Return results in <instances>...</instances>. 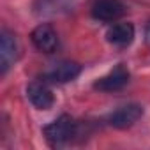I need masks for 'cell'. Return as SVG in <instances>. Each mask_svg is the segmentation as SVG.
<instances>
[{
	"label": "cell",
	"mask_w": 150,
	"mask_h": 150,
	"mask_svg": "<svg viewBox=\"0 0 150 150\" xmlns=\"http://www.w3.org/2000/svg\"><path fill=\"white\" fill-rule=\"evenodd\" d=\"M42 134L51 146H62L78 134V122L71 115H60L42 127Z\"/></svg>",
	"instance_id": "6da1fadb"
},
{
	"label": "cell",
	"mask_w": 150,
	"mask_h": 150,
	"mask_svg": "<svg viewBox=\"0 0 150 150\" xmlns=\"http://www.w3.org/2000/svg\"><path fill=\"white\" fill-rule=\"evenodd\" d=\"M145 110L141 104L138 103H129V104H124L120 108H117L115 111H111L106 118L108 125L115 127V129H127L131 125H134L141 117H143Z\"/></svg>",
	"instance_id": "7a4b0ae2"
},
{
	"label": "cell",
	"mask_w": 150,
	"mask_h": 150,
	"mask_svg": "<svg viewBox=\"0 0 150 150\" xmlns=\"http://www.w3.org/2000/svg\"><path fill=\"white\" fill-rule=\"evenodd\" d=\"M20 55V46L13 32L4 28L0 32V74H7L11 65L18 60Z\"/></svg>",
	"instance_id": "3957f363"
},
{
	"label": "cell",
	"mask_w": 150,
	"mask_h": 150,
	"mask_svg": "<svg viewBox=\"0 0 150 150\" xmlns=\"http://www.w3.org/2000/svg\"><path fill=\"white\" fill-rule=\"evenodd\" d=\"M129 78H131V74H129L127 67L122 65V64H118L108 74L101 76L94 83V88L99 90V92H117V90H122L129 83Z\"/></svg>",
	"instance_id": "277c9868"
},
{
	"label": "cell",
	"mask_w": 150,
	"mask_h": 150,
	"mask_svg": "<svg viewBox=\"0 0 150 150\" xmlns=\"http://www.w3.org/2000/svg\"><path fill=\"white\" fill-rule=\"evenodd\" d=\"M81 74V65L78 62H71V60H64L58 64H53L46 72H44V80L50 83H67L76 80Z\"/></svg>",
	"instance_id": "5b68a950"
},
{
	"label": "cell",
	"mask_w": 150,
	"mask_h": 150,
	"mask_svg": "<svg viewBox=\"0 0 150 150\" xmlns=\"http://www.w3.org/2000/svg\"><path fill=\"white\" fill-rule=\"evenodd\" d=\"M30 41L42 53H53L58 48V34L50 23L37 25L30 34Z\"/></svg>",
	"instance_id": "8992f818"
},
{
	"label": "cell",
	"mask_w": 150,
	"mask_h": 150,
	"mask_svg": "<svg viewBox=\"0 0 150 150\" xmlns=\"http://www.w3.org/2000/svg\"><path fill=\"white\" fill-rule=\"evenodd\" d=\"M125 13V6L120 0H97L92 6V16L99 21H117Z\"/></svg>",
	"instance_id": "52a82bcc"
},
{
	"label": "cell",
	"mask_w": 150,
	"mask_h": 150,
	"mask_svg": "<svg viewBox=\"0 0 150 150\" xmlns=\"http://www.w3.org/2000/svg\"><path fill=\"white\" fill-rule=\"evenodd\" d=\"M134 35H136L134 25L129 23V21L115 23V25L110 27L108 32H106L108 42L113 44V46H117V48H125V46H129V44L134 41Z\"/></svg>",
	"instance_id": "ba28073f"
},
{
	"label": "cell",
	"mask_w": 150,
	"mask_h": 150,
	"mask_svg": "<svg viewBox=\"0 0 150 150\" xmlns=\"http://www.w3.org/2000/svg\"><path fill=\"white\" fill-rule=\"evenodd\" d=\"M27 97L37 110H50L55 103L53 92L44 83H37V81H34L27 87Z\"/></svg>",
	"instance_id": "9c48e42d"
},
{
	"label": "cell",
	"mask_w": 150,
	"mask_h": 150,
	"mask_svg": "<svg viewBox=\"0 0 150 150\" xmlns=\"http://www.w3.org/2000/svg\"><path fill=\"white\" fill-rule=\"evenodd\" d=\"M145 42L150 44V21H148L146 27H145Z\"/></svg>",
	"instance_id": "30bf717a"
}]
</instances>
